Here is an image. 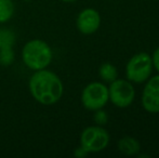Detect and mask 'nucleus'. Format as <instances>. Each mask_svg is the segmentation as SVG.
Returning a JSON list of instances; mask_svg holds the SVG:
<instances>
[{
  "mask_svg": "<svg viewBox=\"0 0 159 158\" xmlns=\"http://www.w3.org/2000/svg\"><path fill=\"white\" fill-rule=\"evenodd\" d=\"M23 61L27 67L34 70H44L52 61V50L43 40H30L25 44L22 52Z\"/></svg>",
  "mask_w": 159,
  "mask_h": 158,
  "instance_id": "f03ea898",
  "label": "nucleus"
},
{
  "mask_svg": "<svg viewBox=\"0 0 159 158\" xmlns=\"http://www.w3.org/2000/svg\"><path fill=\"white\" fill-rule=\"evenodd\" d=\"M118 150L127 156L138 155L141 151V145L136 139L132 137H124L118 141Z\"/></svg>",
  "mask_w": 159,
  "mask_h": 158,
  "instance_id": "1a4fd4ad",
  "label": "nucleus"
},
{
  "mask_svg": "<svg viewBox=\"0 0 159 158\" xmlns=\"http://www.w3.org/2000/svg\"><path fill=\"white\" fill-rule=\"evenodd\" d=\"M142 105L149 113H159V75L147 81L142 94Z\"/></svg>",
  "mask_w": 159,
  "mask_h": 158,
  "instance_id": "0eeeda50",
  "label": "nucleus"
},
{
  "mask_svg": "<svg viewBox=\"0 0 159 158\" xmlns=\"http://www.w3.org/2000/svg\"><path fill=\"white\" fill-rule=\"evenodd\" d=\"M152 61H153V65L155 66V68L157 70V72H159V47L155 50L152 57Z\"/></svg>",
  "mask_w": 159,
  "mask_h": 158,
  "instance_id": "2eb2a0df",
  "label": "nucleus"
},
{
  "mask_svg": "<svg viewBox=\"0 0 159 158\" xmlns=\"http://www.w3.org/2000/svg\"><path fill=\"white\" fill-rule=\"evenodd\" d=\"M139 157H141V158L142 157H148V155H139Z\"/></svg>",
  "mask_w": 159,
  "mask_h": 158,
  "instance_id": "a211bd4d",
  "label": "nucleus"
},
{
  "mask_svg": "<svg viewBox=\"0 0 159 158\" xmlns=\"http://www.w3.org/2000/svg\"><path fill=\"white\" fill-rule=\"evenodd\" d=\"M30 89L34 99L43 105L57 103L63 95L62 80L51 70H36L30 79Z\"/></svg>",
  "mask_w": 159,
  "mask_h": 158,
  "instance_id": "f257e3e1",
  "label": "nucleus"
},
{
  "mask_svg": "<svg viewBox=\"0 0 159 158\" xmlns=\"http://www.w3.org/2000/svg\"><path fill=\"white\" fill-rule=\"evenodd\" d=\"M153 70L152 56L145 52L135 54L130 59L126 67L128 80L135 84H142L149 78Z\"/></svg>",
  "mask_w": 159,
  "mask_h": 158,
  "instance_id": "7ed1b4c3",
  "label": "nucleus"
},
{
  "mask_svg": "<svg viewBox=\"0 0 159 158\" xmlns=\"http://www.w3.org/2000/svg\"><path fill=\"white\" fill-rule=\"evenodd\" d=\"M14 13L12 0H0V23L9 21Z\"/></svg>",
  "mask_w": 159,
  "mask_h": 158,
  "instance_id": "9b49d317",
  "label": "nucleus"
},
{
  "mask_svg": "<svg viewBox=\"0 0 159 158\" xmlns=\"http://www.w3.org/2000/svg\"><path fill=\"white\" fill-rule=\"evenodd\" d=\"M62 1H64V2H74V1H76V0H62Z\"/></svg>",
  "mask_w": 159,
  "mask_h": 158,
  "instance_id": "f3484780",
  "label": "nucleus"
},
{
  "mask_svg": "<svg viewBox=\"0 0 159 158\" xmlns=\"http://www.w3.org/2000/svg\"><path fill=\"white\" fill-rule=\"evenodd\" d=\"M98 75L105 82H113L117 79V68L111 63H104L98 70Z\"/></svg>",
  "mask_w": 159,
  "mask_h": 158,
  "instance_id": "9d476101",
  "label": "nucleus"
},
{
  "mask_svg": "<svg viewBox=\"0 0 159 158\" xmlns=\"http://www.w3.org/2000/svg\"><path fill=\"white\" fill-rule=\"evenodd\" d=\"M109 143V134L101 126L88 127L81 133L80 146L88 153H98L105 150Z\"/></svg>",
  "mask_w": 159,
  "mask_h": 158,
  "instance_id": "20e7f679",
  "label": "nucleus"
},
{
  "mask_svg": "<svg viewBox=\"0 0 159 158\" xmlns=\"http://www.w3.org/2000/svg\"><path fill=\"white\" fill-rule=\"evenodd\" d=\"M94 121L98 124V126H104V124H106L107 121H108L107 113L104 112L102 108L96 110V112L94 114Z\"/></svg>",
  "mask_w": 159,
  "mask_h": 158,
  "instance_id": "4468645a",
  "label": "nucleus"
},
{
  "mask_svg": "<svg viewBox=\"0 0 159 158\" xmlns=\"http://www.w3.org/2000/svg\"><path fill=\"white\" fill-rule=\"evenodd\" d=\"M109 100L108 88L101 82H92L84 89L81 102L87 110L96 111L105 106Z\"/></svg>",
  "mask_w": 159,
  "mask_h": 158,
  "instance_id": "39448f33",
  "label": "nucleus"
},
{
  "mask_svg": "<svg viewBox=\"0 0 159 158\" xmlns=\"http://www.w3.org/2000/svg\"><path fill=\"white\" fill-rule=\"evenodd\" d=\"M15 36L11 30H0V49L6 47H12L14 43Z\"/></svg>",
  "mask_w": 159,
  "mask_h": 158,
  "instance_id": "ddd939ff",
  "label": "nucleus"
},
{
  "mask_svg": "<svg viewBox=\"0 0 159 158\" xmlns=\"http://www.w3.org/2000/svg\"><path fill=\"white\" fill-rule=\"evenodd\" d=\"M88 154L89 153L87 152L84 148H82L81 146L78 147V148H76L75 152H74V155H75V157H77V158H84V157H86Z\"/></svg>",
  "mask_w": 159,
  "mask_h": 158,
  "instance_id": "dca6fc26",
  "label": "nucleus"
},
{
  "mask_svg": "<svg viewBox=\"0 0 159 158\" xmlns=\"http://www.w3.org/2000/svg\"><path fill=\"white\" fill-rule=\"evenodd\" d=\"M108 93L111 103L120 108L131 105L135 97V90L132 84L124 79H116L111 82Z\"/></svg>",
  "mask_w": 159,
  "mask_h": 158,
  "instance_id": "423d86ee",
  "label": "nucleus"
},
{
  "mask_svg": "<svg viewBox=\"0 0 159 158\" xmlns=\"http://www.w3.org/2000/svg\"><path fill=\"white\" fill-rule=\"evenodd\" d=\"M101 16L94 9H84L77 17V28L84 35H90L98 29Z\"/></svg>",
  "mask_w": 159,
  "mask_h": 158,
  "instance_id": "6e6552de",
  "label": "nucleus"
},
{
  "mask_svg": "<svg viewBox=\"0 0 159 158\" xmlns=\"http://www.w3.org/2000/svg\"><path fill=\"white\" fill-rule=\"evenodd\" d=\"M14 61V52L12 47H6L0 49V64L4 66L11 65Z\"/></svg>",
  "mask_w": 159,
  "mask_h": 158,
  "instance_id": "f8f14e48",
  "label": "nucleus"
}]
</instances>
